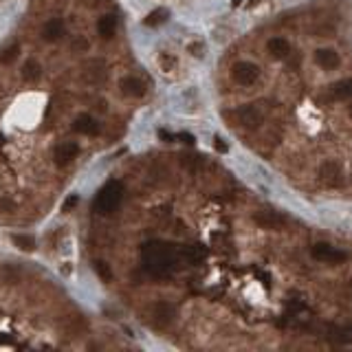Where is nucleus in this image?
I'll return each mask as SVG.
<instances>
[{
    "mask_svg": "<svg viewBox=\"0 0 352 352\" xmlns=\"http://www.w3.org/2000/svg\"><path fill=\"white\" fill-rule=\"evenodd\" d=\"M64 33V22L60 20V18H53V20H48L44 24V29H42V38L46 42H55L60 40V35Z\"/></svg>",
    "mask_w": 352,
    "mask_h": 352,
    "instance_id": "obj_15",
    "label": "nucleus"
},
{
    "mask_svg": "<svg viewBox=\"0 0 352 352\" xmlns=\"http://www.w3.org/2000/svg\"><path fill=\"white\" fill-rule=\"evenodd\" d=\"M167 18H169V11L165 7H159V9H154L152 14L145 18V24H148V27H159V24H163Z\"/></svg>",
    "mask_w": 352,
    "mask_h": 352,
    "instance_id": "obj_19",
    "label": "nucleus"
},
{
    "mask_svg": "<svg viewBox=\"0 0 352 352\" xmlns=\"http://www.w3.org/2000/svg\"><path fill=\"white\" fill-rule=\"evenodd\" d=\"M22 77L27 82H38L42 77V66L40 62H35V60H27V62L22 64Z\"/></svg>",
    "mask_w": 352,
    "mask_h": 352,
    "instance_id": "obj_17",
    "label": "nucleus"
},
{
    "mask_svg": "<svg viewBox=\"0 0 352 352\" xmlns=\"http://www.w3.org/2000/svg\"><path fill=\"white\" fill-rule=\"evenodd\" d=\"M236 119H238V124L245 126L247 130H253V128H258V126L262 124L264 114L258 106H242V108L236 110Z\"/></svg>",
    "mask_w": 352,
    "mask_h": 352,
    "instance_id": "obj_6",
    "label": "nucleus"
},
{
    "mask_svg": "<svg viewBox=\"0 0 352 352\" xmlns=\"http://www.w3.org/2000/svg\"><path fill=\"white\" fill-rule=\"evenodd\" d=\"M179 258H181L179 249L163 240L145 242L141 249V262L145 266V271L156 277L169 275L176 269V264H179Z\"/></svg>",
    "mask_w": 352,
    "mask_h": 352,
    "instance_id": "obj_1",
    "label": "nucleus"
},
{
    "mask_svg": "<svg viewBox=\"0 0 352 352\" xmlns=\"http://www.w3.org/2000/svg\"><path fill=\"white\" fill-rule=\"evenodd\" d=\"M253 222H256L260 229H269V231H277V229L284 227V218L277 214V211H271V209L256 211V214H253Z\"/></svg>",
    "mask_w": 352,
    "mask_h": 352,
    "instance_id": "obj_7",
    "label": "nucleus"
},
{
    "mask_svg": "<svg viewBox=\"0 0 352 352\" xmlns=\"http://www.w3.org/2000/svg\"><path fill=\"white\" fill-rule=\"evenodd\" d=\"M266 51L273 60H286L290 55V42L286 38H271L266 42Z\"/></svg>",
    "mask_w": 352,
    "mask_h": 352,
    "instance_id": "obj_11",
    "label": "nucleus"
},
{
    "mask_svg": "<svg viewBox=\"0 0 352 352\" xmlns=\"http://www.w3.org/2000/svg\"><path fill=\"white\" fill-rule=\"evenodd\" d=\"M121 198H124V185L119 181H108L95 196V211L101 216H110L121 205Z\"/></svg>",
    "mask_w": 352,
    "mask_h": 352,
    "instance_id": "obj_2",
    "label": "nucleus"
},
{
    "mask_svg": "<svg viewBox=\"0 0 352 352\" xmlns=\"http://www.w3.org/2000/svg\"><path fill=\"white\" fill-rule=\"evenodd\" d=\"M315 62L324 71H335L341 64V57H339V53L335 48H317L315 51Z\"/></svg>",
    "mask_w": 352,
    "mask_h": 352,
    "instance_id": "obj_8",
    "label": "nucleus"
},
{
    "mask_svg": "<svg viewBox=\"0 0 352 352\" xmlns=\"http://www.w3.org/2000/svg\"><path fill=\"white\" fill-rule=\"evenodd\" d=\"M319 179L326 187H341L343 183V169L337 161H324L319 165Z\"/></svg>",
    "mask_w": 352,
    "mask_h": 352,
    "instance_id": "obj_5",
    "label": "nucleus"
},
{
    "mask_svg": "<svg viewBox=\"0 0 352 352\" xmlns=\"http://www.w3.org/2000/svg\"><path fill=\"white\" fill-rule=\"evenodd\" d=\"M328 97L335 101H345V99H352V80H339L335 84L328 86Z\"/></svg>",
    "mask_w": 352,
    "mask_h": 352,
    "instance_id": "obj_12",
    "label": "nucleus"
},
{
    "mask_svg": "<svg viewBox=\"0 0 352 352\" xmlns=\"http://www.w3.org/2000/svg\"><path fill=\"white\" fill-rule=\"evenodd\" d=\"M88 46H90V42L84 38V35H75V38H73V42H71V51H73V53H86Z\"/></svg>",
    "mask_w": 352,
    "mask_h": 352,
    "instance_id": "obj_23",
    "label": "nucleus"
},
{
    "mask_svg": "<svg viewBox=\"0 0 352 352\" xmlns=\"http://www.w3.org/2000/svg\"><path fill=\"white\" fill-rule=\"evenodd\" d=\"M187 51H190L192 55H196V57H203V53H205V46L200 44V42H192V44L187 46Z\"/></svg>",
    "mask_w": 352,
    "mask_h": 352,
    "instance_id": "obj_24",
    "label": "nucleus"
},
{
    "mask_svg": "<svg viewBox=\"0 0 352 352\" xmlns=\"http://www.w3.org/2000/svg\"><path fill=\"white\" fill-rule=\"evenodd\" d=\"M18 53H20V46H18V44L7 46L3 53H0V62H3V64H11L18 57Z\"/></svg>",
    "mask_w": 352,
    "mask_h": 352,
    "instance_id": "obj_22",
    "label": "nucleus"
},
{
    "mask_svg": "<svg viewBox=\"0 0 352 352\" xmlns=\"http://www.w3.org/2000/svg\"><path fill=\"white\" fill-rule=\"evenodd\" d=\"M231 77L236 84H240V86H251V84H256L260 77V66L253 62H247V60L236 62L231 69Z\"/></svg>",
    "mask_w": 352,
    "mask_h": 352,
    "instance_id": "obj_4",
    "label": "nucleus"
},
{
    "mask_svg": "<svg viewBox=\"0 0 352 352\" xmlns=\"http://www.w3.org/2000/svg\"><path fill=\"white\" fill-rule=\"evenodd\" d=\"M256 3H260V0H251V5H256Z\"/></svg>",
    "mask_w": 352,
    "mask_h": 352,
    "instance_id": "obj_30",
    "label": "nucleus"
},
{
    "mask_svg": "<svg viewBox=\"0 0 352 352\" xmlns=\"http://www.w3.org/2000/svg\"><path fill=\"white\" fill-rule=\"evenodd\" d=\"M152 319L156 326H165L169 321L174 319V306L165 304V302H159V304H154L152 308Z\"/></svg>",
    "mask_w": 352,
    "mask_h": 352,
    "instance_id": "obj_14",
    "label": "nucleus"
},
{
    "mask_svg": "<svg viewBox=\"0 0 352 352\" xmlns=\"http://www.w3.org/2000/svg\"><path fill=\"white\" fill-rule=\"evenodd\" d=\"M159 62H161V69H163V71H169V69H172V66L176 64V60H174V57H169V55H165V53H163V55L159 57Z\"/></svg>",
    "mask_w": 352,
    "mask_h": 352,
    "instance_id": "obj_26",
    "label": "nucleus"
},
{
    "mask_svg": "<svg viewBox=\"0 0 352 352\" xmlns=\"http://www.w3.org/2000/svg\"><path fill=\"white\" fill-rule=\"evenodd\" d=\"M77 154H80V148H77V143H60L55 150H53V159H55L57 165H69L71 161L77 159Z\"/></svg>",
    "mask_w": 352,
    "mask_h": 352,
    "instance_id": "obj_9",
    "label": "nucleus"
},
{
    "mask_svg": "<svg viewBox=\"0 0 352 352\" xmlns=\"http://www.w3.org/2000/svg\"><path fill=\"white\" fill-rule=\"evenodd\" d=\"M97 31H99V35L104 40H110L114 31H117V16L108 14L104 18H99V22H97Z\"/></svg>",
    "mask_w": 352,
    "mask_h": 352,
    "instance_id": "obj_16",
    "label": "nucleus"
},
{
    "mask_svg": "<svg viewBox=\"0 0 352 352\" xmlns=\"http://www.w3.org/2000/svg\"><path fill=\"white\" fill-rule=\"evenodd\" d=\"M311 256L317 262H324V264H343L348 260V253L343 249H337L328 245V242H315L311 247Z\"/></svg>",
    "mask_w": 352,
    "mask_h": 352,
    "instance_id": "obj_3",
    "label": "nucleus"
},
{
    "mask_svg": "<svg viewBox=\"0 0 352 352\" xmlns=\"http://www.w3.org/2000/svg\"><path fill=\"white\" fill-rule=\"evenodd\" d=\"M348 114H350V119H352V106L348 108Z\"/></svg>",
    "mask_w": 352,
    "mask_h": 352,
    "instance_id": "obj_29",
    "label": "nucleus"
},
{
    "mask_svg": "<svg viewBox=\"0 0 352 352\" xmlns=\"http://www.w3.org/2000/svg\"><path fill=\"white\" fill-rule=\"evenodd\" d=\"M93 269H95L97 275H99V280L112 282V269H110V264H108V262H104V260H95Z\"/></svg>",
    "mask_w": 352,
    "mask_h": 352,
    "instance_id": "obj_20",
    "label": "nucleus"
},
{
    "mask_svg": "<svg viewBox=\"0 0 352 352\" xmlns=\"http://www.w3.org/2000/svg\"><path fill=\"white\" fill-rule=\"evenodd\" d=\"M181 256H183V258L187 260V262L196 264V262H200V260L205 258V249L200 247V245H190V247H183Z\"/></svg>",
    "mask_w": 352,
    "mask_h": 352,
    "instance_id": "obj_18",
    "label": "nucleus"
},
{
    "mask_svg": "<svg viewBox=\"0 0 352 352\" xmlns=\"http://www.w3.org/2000/svg\"><path fill=\"white\" fill-rule=\"evenodd\" d=\"M216 150H220V152H224V150H227V145L222 143V139H220V137H216Z\"/></svg>",
    "mask_w": 352,
    "mask_h": 352,
    "instance_id": "obj_27",
    "label": "nucleus"
},
{
    "mask_svg": "<svg viewBox=\"0 0 352 352\" xmlns=\"http://www.w3.org/2000/svg\"><path fill=\"white\" fill-rule=\"evenodd\" d=\"M77 203H80V198H77L75 194H73V196H69V198H66L64 203H62V211H71V209H75V205H77Z\"/></svg>",
    "mask_w": 352,
    "mask_h": 352,
    "instance_id": "obj_25",
    "label": "nucleus"
},
{
    "mask_svg": "<svg viewBox=\"0 0 352 352\" xmlns=\"http://www.w3.org/2000/svg\"><path fill=\"white\" fill-rule=\"evenodd\" d=\"M119 88L126 97H143L145 95V84L135 75H126L119 82Z\"/></svg>",
    "mask_w": 352,
    "mask_h": 352,
    "instance_id": "obj_10",
    "label": "nucleus"
},
{
    "mask_svg": "<svg viewBox=\"0 0 352 352\" xmlns=\"http://www.w3.org/2000/svg\"><path fill=\"white\" fill-rule=\"evenodd\" d=\"M11 240H14V245H16V247H20L22 251H31V249L35 247V240L31 238V236H22V233H16V236H14V238H11Z\"/></svg>",
    "mask_w": 352,
    "mask_h": 352,
    "instance_id": "obj_21",
    "label": "nucleus"
},
{
    "mask_svg": "<svg viewBox=\"0 0 352 352\" xmlns=\"http://www.w3.org/2000/svg\"><path fill=\"white\" fill-rule=\"evenodd\" d=\"M84 3H86V5H97L99 0H84Z\"/></svg>",
    "mask_w": 352,
    "mask_h": 352,
    "instance_id": "obj_28",
    "label": "nucleus"
},
{
    "mask_svg": "<svg viewBox=\"0 0 352 352\" xmlns=\"http://www.w3.org/2000/svg\"><path fill=\"white\" fill-rule=\"evenodd\" d=\"M73 130L80 132V135H86V137H95L99 132V124L93 117H88V114H80V117L73 121Z\"/></svg>",
    "mask_w": 352,
    "mask_h": 352,
    "instance_id": "obj_13",
    "label": "nucleus"
}]
</instances>
